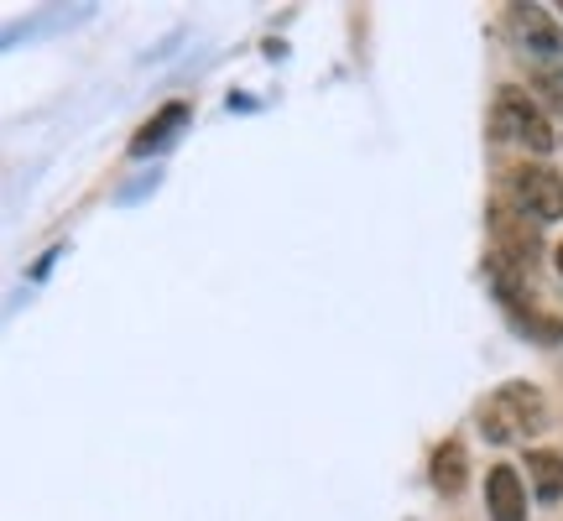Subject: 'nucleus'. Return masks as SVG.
Returning <instances> with one entry per match:
<instances>
[{"label":"nucleus","mask_w":563,"mask_h":521,"mask_svg":"<svg viewBox=\"0 0 563 521\" xmlns=\"http://www.w3.org/2000/svg\"><path fill=\"white\" fill-rule=\"evenodd\" d=\"M485 506H490V521H527V485L511 464H496L485 475Z\"/></svg>","instance_id":"39448f33"},{"label":"nucleus","mask_w":563,"mask_h":521,"mask_svg":"<svg viewBox=\"0 0 563 521\" xmlns=\"http://www.w3.org/2000/svg\"><path fill=\"white\" fill-rule=\"evenodd\" d=\"M183 121H188V104H183V100L162 104L157 115L136 131V141H131V157H152V152H162V146L173 141V131H183Z\"/></svg>","instance_id":"0eeeda50"},{"label":"nucleus","mask_w":563,"mask_h":521,"mask_svg":"<svg viewBox=\"0 0 563 521\" xmlns=\"http://www.w3.org/2000/svg\"><path fill=\"white\" fill-rule=\"evenodd\" d=\"M553 266H559V277H563V245H559V251H553Z\"/></svg>","instance_id":"9d476101"},{"label":"nucleus","mask_w":563,"mask_h":521,"mask_svg":"<svg viewBox=\"0 0 563 521\" xmlns=\"http://www.w3.org/2000/svg\"><path fill=\"white\" fill-rule=\"evenodd\" d=\"M517 37L527 42V53L538 63H563V32L538 11V5H517Z\"/></svg>","instance_id":"423d86ee"},{"label":"nucleus","mask_w":563,"mask_h":521,"mask_svg":"<svg viewBox=\"0 0 563 521\" xmlns=\"http://www.w3.org/2000/svg\"><path fill=\"white\" fill-rule=\"evenodd\" d=\"M527 480H532V490H538V501L553 506L563 496V454H548V448L527 454Z\"/></svg>","instance_id":"1a4fd4ad"},{"label":"nucleus","mask_w":563,"mask_h":521,"mask_svg":"<svg viewBox=\"0 0 563 521\" xmlns=\"http://www.w3.org/2000/svg\"><path fill=\"white\" fill-rule=\"evenodd\" d=\"M506 203L532 224H548V220H563V178L543 162L532 167H511L506 173Z\"/></svg>","instance_id":"f03ea898"},{"label":"nucleus","mask_w":563,"mask_h":521,"mask_svg":"<svg viewBox=\"0 0 563 521\" xmlns=\"http://www.w3.org/2000/svg\"><path fill=\"white\" fill-rule=\"evenodd\" d=\"M490 131H496V141H522L532 152H553V125L543 121V110L527 100L522 89H501V95H496Z\"/></svg>","instance_id":"7ed1b4c3"},{"label":"nucleus","mask_w":563,"mask_h":521,"mask_svg":"<svg viewBox=\"0 0 563 521\" xmlns=\"http://www.w3.org/2000/svg\"><path fill=\"white\" fill-rule=\"evenodd\" d=\"M464 480H470V459H464V443H460V439L439 443V454H433V490H439V496H460Z\"/></svg>","instance_id":"6e6552de"},{"label":"nucleus","mask_w":563,"mask_h":521,"mask_svg":"<svg viewBox=\"0 0 563 521\" xmlns=\"http://www.w3.org/2000/svg\"><path fill=\"white\" fill-rule=\"evenodd\" d=\"M559 11H563V5H559Z\"/></svg>","instance_id":"9b49d317"},{"label":"nucleus","mask_w":563,"mask_h":521,"mask_svg":"<svg viewBox=\"0 0 563 521\" xmlns=\"http://www.w3.org/2000/svg\"><path fill=\"white\" fill-rule=\"evenodd\" d=\"M490 230H496V251L506 260H517V266H532L543 241H538V224L522 220L517 209H490Z\"/></svg>","instance_id":"20e7f679"},{"label":"nucleus","mask_w":563,"mask_h":521,"mask_svg":"<svg viewBox=\"0 0 563 521\" xmlns=\"http://www.w3.org/2000/svg\"><path fill=\"white\" fill-rule=\"evenodd\" d=\"M543 422H548V407L538 397V386H527V381H506L481 407V433L490 443H506V439H517V433H538Z\"/></svg>","instance_id":"f257e3e1"}]
</instances>
